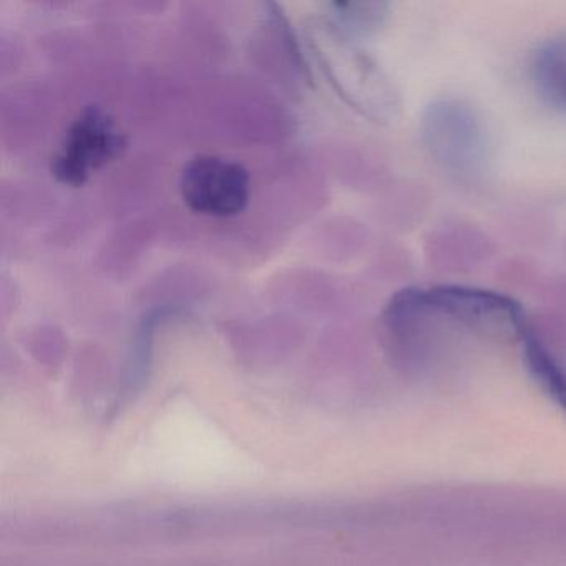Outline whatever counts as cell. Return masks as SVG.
Segmentation results:
<instances>
[{
	"mask_svg": "<svg viewBox=\"0 0 566 566\" xmlns=\"http://www.w3.org/2000/svg\"><path fill=\"white\" fill-rule=\"evenodd\" d=\"M340 18L356 31H370L379 28L386 19V4H339Z\"/></svg>",
	"mask_w": 566,
	"mask_h": 566,
	"instance_id": "52a82bcc",
	"label": "cell"
},
{
	"mask_svg": "<svg viewBox=\"0 0 566 566\" xmlns=\"http://www.w3.org/2000/svg\"><path fill=\"white\" fill-rule=\"evenodd\" d=\"M394 313L413 331L453 327L482 336L513 337L528 333L525 311L513 297L480 287H407L390 300Z\"/></svg>",
	"mask_w": 566,
	"mask_h": 566,
	"instance_id": "6da1fadb",
	"label": "cell"
},
{
	"mask_svg": "<svg viewBox=\"0 0 566 566\" xmlns=\"http://www.w3.org/2000/svg\"><path fill=\"white\" fill-rule=\"evenodd\" d=\"M180 195L188 210L201 217H237L250 203V174L237 161L200 155L181 170Z\"/></svg>",
	"mask_w": 566,
	"mask_h": 566,
	"instance_id": "277c9868",
	"label": "cell"
},
{
	"mask_svg": "<svg viewBox=\"0 0 566 566\" xmlns=\"http://www.w3.org/2000/svg\"><path fill=\"white\" fill-rule=\"evenodd\" d=\"M127 137L104 108L87 107L65 132L61 147L52 158L55 180L82 187L92 175L120 157Z\"/></svg>",
	"mask_w": 566,
	"mask_h": 566,
	"instance_id": "3957f363",
	"label": "cell"
},
{
	"mask_svg": "<svg viewBox=\"0 0 566 566\" xmlns=\"http://www.w3.org/2000/svg\"><path fill=\"white\" fill-rule=\"evenodd\" d=\"M530 71L539 97L566 114V38L539 45Z\"/></svg>",
	"mask_w": 566,
	"mask_h": 566,
	"instance_id": "5b68a950",
	"label": "cell"
},
{
	"mask_svg": "<svg viewBox=\"0 0 566 566\" xmlns=\"http://www.w3.org/2000/svg\"><path fill=\"white\" fill-rule=\"evenodd\" d=\"M522 343L530 373L542 389L566 409V374L532 329L525 334Z\"/></svg>",
	"mask_w": 566,
	"mask_h": 566,
	"instance_id": "8992f818",
	"label": "cell"
},
{
	"mask_svg": "<svg viewBox=\"0 0 566 566\" xmlns=\"http://www.w3.org/2000/svg\"><path fill=\"white\" fill-rule=\"evenodd\" d=\"M427 150L450 174L475 177L485 168L489 140L482 118L470 105L433 102L423 117Z\"/></svg>",
	"mask_w": 566,
	"mask_h": 566,
	"instance_id": "7a4b0ae2",
	"label": "cell"
}]
</instances>
